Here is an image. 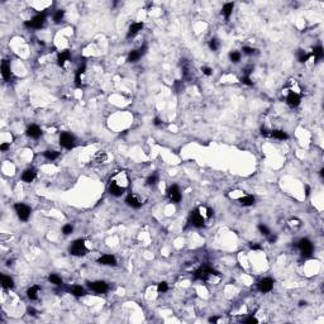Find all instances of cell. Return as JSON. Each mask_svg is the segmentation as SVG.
I'll use <instances>...</instances> for the list:
<instances>
[{
    "mask_svg": "<svg viewBox=\"0 0 324 324\" xmlns=\"http://www.w3.org/2000/svg\"><path fill=\"white\" fill-rule=\"evenodd\" d=\"M210 275H219V274L215 271V270L210 268L209 266H203V267H200L199 270L195 271L194 279H196V280H206Z\"/></svg>",
    "mask_w": 324,
    "mask_h": 324,
    "instance_id": "1",
    "label": "cell"
},
{
    "mask_svg": "<svg viewBox=\"0 0 324 324\" xmlns=\"http://www.w3.org/2000/svg\"><path fill=\"white\" fill-rule=\"evenodd\" d=\"M70 252L72 254H75V256H82V254H85L88 252L86 247H85V242L82 240L75 241L72 243V246H71V248H70Z\"/></svg>",
    "mask_w": 324,
    "mask_h": 324,
    "instance_id": "2",
    "label": "cell"
},
{
    "mask_svg": "<svg viewBox=\"0 0 324 324\" xmlns=\"http://www.w3.org/2000/svg\"><path fill=\"white\" fill-rule=\"evenodd\" d=\"M44 20H46V14L42 13V14H37L36 17H33L30 20L26 22L24 26L26 27H30V28H41L43 24H44Z\"/></svg>",
    "mask_w": 324,
    "mask_h": 324,
    "instance_id": "3",
    "label": "cell"
},
{
    "mask_svg": "<svg viewBox=\"0 0 324 324\" xmlns=\"http://www.w3.org/2000/svg\"><path fill=\"white\" fill-rule=\"evenodd\" d=\"M14 208H15V212H17L18 217H19L22 220H28L29 215H30V209H29V206H27V205H24V204H17Z\"/></svg>",
    "mask_w": 324,
    "mask_h": 324,
    "instance_id": "4",
    "label": "cell"
},
{
    "mask_svg": "<svg viewBox=\"0 0 324 324\" xmlns=\"http://www.w3.org/2000/svg\"><path fill=\"white\" fill-rule=\"evenodd\" d=\"M74 142H75V138L70 133H62L60 137V144L67 150H71L74 147Z\"/></svg>",
    "mask_w": 324,
    "mask_h": 324,
    "instance_id": "5",
    "label": "cell"
},
{
    "mask_svg": "<svg viewBox=\"0 0 324 324\" xmlns=\"http://www.w3.org/2000/svg\"><path fill=\"white\" fill-rule=\"evenodd\" d=\"M190 223L194 227L196 228H200V227H203L204 226V218L200 215L199 210H194V212H191V215H190Z\"/></svg>",
    "mask_w": 324,
    "mask_h": 324,
    "instance_id": "6",
    "label": "cell"
},
{
    "mask_svg": "<svg viewBox=\"0 0 324 324\" xmlns=\"http://www.w3.org/2000/svg\"><path fill=\"white\" fill-rule=\"evenodd\" d=\"M272 288H274V281H272V279H270V277L262 279L258 282V290L261 292H268V291L272 290Z\"/></svg>",
    "mask_w": 324,
    "mask_h": 324,
    "instance_id": "7",
    "label": "cell"
},
{
    "mask_svg": "<svg viewBox=\"0 0 324 324\" xmlns=\"http://www.w3.org/2000/svg\"><path fill=\"white\" fill-rule=\"evenodd\" d=\"M299 248L300 251H302L303 254H305V256H309V254L312 253L313 251V244L309 240H306V238H304V240H300L299 242Z\"/></svg>",
    "mask_w": 324,
    "mask_h": 324,
    "instance_id": "8",
    "label": "cell"
},
{
    "mask_svg": "<svg viewBox=\"0 0 324 324\" xmlns=\"http://www.w3.org/2000/svg\"><path fill=\"white\" fill-rule=\"evenodd\" d=\"M168 198L171 199V202H174V203H179L181 200V192H180V189L177 185H172V186L168 189Z\"/></svg>",
    "mask_w": 324,
    "mask_h": 324,
    "instance_id": "9",
    "label": "cell"
},
{
    "mask_svg": "<svg viewBox=\"0 0 324 324\" xmlns=\"http://www.w3.org/2000/svg\"><path fill=\"white\" fill-rule=\"evenodd\" d=\"M89 286L94 290V291H96V292H105V291H108V285L104 282V281H95V282H91V284H89Z\"/></svg>",
    "mask_w": 324,
    "mask_h": 324,
    "instance_id": "10",
    "label": "cell"
},
{
    "mask_svg": "<svg viewBox=\"0 0 324 324\" xmlns=\"http://www.w3.org/2000/svg\"><path fill=\"white\" fill-rule=\"evenodd\" d=\"M286 102L292 108H295L300 104V96L296 94V92H290V94L288 95V99H286Z\"/></svg>",
    "mask_w": 324,
    "mask_h": 324,
    "instance_id": "11",
    "label": "cell"
},
{
    "mask_svg": "<svg viewBox=\"0 0 324 324\" xmlns=\"http://www.w3.org/2000/svg\"><path fill=\"white\" fill-rule=\"evenodd\" d=\"M99 264L102 265H108V266H114L117 262H115V257L112 256V254H104L99 258Z\"/></svg>",
    "mask_w": 324,
    "mask_h": 324,
    "instance_id": "12",
    "label": "cell"
},
{
    "mask_svg": "<svg viewBox=\"0 0 324 324\" xmlns=\"http://www.w3.org/2000/svg\"><path fill=\"white\" fill-rule=\"evenodd\" d=\"M27 134L30 137V138H40L41 134H42V130L38 126H30L27 130Z\"/></svg>",
    "mask_w": 324,
    "mask_h": 324,
    "instance_id": "13",
    "label": "cell"
},
{
    "mask_svg": "<svg viewBox=\"0 0 324 324\" xmlns=\"http://www.w3.org/2000/svg\"><path fill=\"white\" fill-rule=\"evenodd\" d=\"M109 192L114 196H120L123 192H124V189H123L122 186H119V185H117L115 182H112L109 185Z\"/></svg>",
    "mask_w": 324,
    "mask_h": 324,
    "instance_id": "14",
    "label": "cell"
},
{
    "mask_svg": "<svg viewBox=\"0 0 324 324\" xmlns=\"http://www.w3.org/2000/svg\"><path fill=\"white\" fill-rule=\"evenodd\" d=\"M2 74H3V78L5 80L10 79L12 72H10V66H9V64H8V61H3V64H2Z\"/></svg>",
    "mask_w": 324,
    "mask_h": 324,
    "instance_id": "15",
    "label": "cell"
},
{
    "mask_svg": "<svg viewBox=\"0 0 324 324\" xmlns=\"http://www.w3.org/2000/svg\"><path fill=\"white\" fill-rule=\"evenodd\" d=\"M126 203H127L129 206L134 208V209H140V208H141V203L138 202L137 198L133 196V195H128L127 199H126Z\"/></svg>",
    "mask_w": 324,
    "mask_h": 324,
    "instance_id": "16",
    "label": "cell"
},
{
    "mask_svg": "<svg viewBox=\"0 0 324 324\" xmlns=\"http://www.w3.org/2000/svg\"><path fill=\"white\" fill-rule=\"evenodd\" d=\"M142 28H143V23H134V24H132V26L129 27L128 37H133V36H136Z\"/></svg>",
    "mask_w": 324,
    "mask_h": 324,
    "instance_id": "17",
    "label": "cell"
},
{
    "mask_svg": "<svg viewBox=\"0 0 324 324\" xmlns=\"http://www.w3.org/2000/svg\"><path fill=\"white\" fill-rule=\"evenodd\" d=\"M34 177H36V172L33 170H27V171H24L22 175L23 181H26V182H32L34 180Z\"/></svg>",
    "mask_w": 324,
    "mask_h": 324,
    "instance_id": "18",
    "label": "cell"
},
{
    "mask_svg": "<svg viewBox=\"0 0 324 324\" xmlns=\"http://www.w3.org/2000/svg\"><path fill=\"white\" fill-rule=\"evenodd\" d=\"M70 52L68 51H64V52H61L60 55H58V58H57V64H58V66H64L65 65V62L66 61L70 58Z\"/></svg>",
    "mask_w": 324,
    "mask_h": 324,
    "instance_id": "19",
    "label": "cell"
},
{
    "mask_svg": "<svg viewBox=\"0 0 324 324\" xmlns=\"http://www.w3.org/2000/svg\"><path fill=\"white\" fill-rule=\"evenodd\" d=\"M233 8H234V4H233V3H227L224 6H223L222 14L224 15L226 18H229V17H230V14H232V12H233Z\"/></svg>",
    "mask_w": 324,
    "mask_h": 324,
    "instance_id": "20",
    "label": "cell"
},
{
    "mask_svg": "<svg viewBox=\"0 0 324 324\" xmlns=\"http://www.w3.org/2000/svg\"><path fill=\"white\" fill-rule=\"evenodd\" d=\"M2 284H3V286L6 288V289H13L14 288V281H13L12 277H9V276L3 275L2 276Z\"/></svg>",
    "mask_w": 324,
    "mask_h": 324,
    "instance_id": "21",
    "label": "cell"
},
{
    "mask_svg": "<svg viewBox=\"0 0 324 324\" xmlns=\"http://www.w3.org/2000/svg\"><path fill=\"white\" fill-rule=\"evenodd\" d=\"M240 202H241V204H242L243 206H251V205L254 204V198H253L252 195H247V196H244V198H241V199H240Z\"/></svg>",
    "mask_w": 324,
    "mask_h": 324,
    "instance_id": "22",
    "label": "cell"
},
{
    "mask_svg": "<svg viewBox=\"0 0 324 324\" xmlns=\"http://www.w3.org/2000/svg\"><path fill=\"white\" fill-rule=\"evenodd\" d=\"M270 136L276 138V140H286L288 138V134L282 132V130H272L271 133H270Z\"/></svg>",
    "mask_w": 324,
    "mask_h": 324,
    "instance_id": "23",
    "label": "cell"
},
{
    "mask_svg": "<svg viewBox=\"0 0 324 324\" xmlns=\"http://www.w3.org/2000/svg\"><path fill=\"white\" fill-rule=\"evenodd\" d=\"M141 56L142 55L140 53V51H132L129 53V56H128V61H129V62H137Z\"/></svg>",
    "mask_w": 324,
    "mask_h": 324,
    "instance_id": "24",
    "label": "cell"
},
{
    "mask_svg": "<svg viewBox=\"0 0 324 324\" xmlns=\"http://www.w3.org/2000/svg\"><path fill=\"white\" fill-rule=\"evenodd\" d=\"M84 71H85V65H82L79 68V70H78V72H76V76H75L76 86H81V79H80V76H81V74H84Z\"/></svg>",
    "mask_w": 324,
    "mask_h": 324,
    "instance_id": "25",
    "label": "cell"
},
{
    "mask_svg": "<svg viewBox=\"0 0 324 324\" xmlns=\"http://www.w3.org/2000/svg\"><path fill=\"white\" fill-rule=\"evenodd\" d=\"M313 55L317 60H320L323 57V55H324V51H323V48L320 47V46H317V47L313 48Z\"/></svg>",
    "mask_w": 324,
    "mask_h": 324,
    "instance_id": "26",
    "label": "cell"
},
{
    "mask_svg": "<svg viewBox=\"0 0 324 324\" xmlns=\"http://www.w3.org/2000/svg\"><path fill=\"white\" fill-rule=\"evenodd\" d=\"M60 156V153L57 151H46L44 152V157L47 158V160H56L57 157Z\"/></svg>",
    "mask_w": 324,
    "mask_h": 324,
    "instance_id": "27",
    "label": "cell"
},
{
    "mask_svg": "<svg viewBox=\"0 0 324 324\" xmlns=\"http://www.w3.org/2000/svg\"><path fill=\"white\" fill-rule=\"evenodd\" d=\"M37 291H38V286H33L30 288L28 291H27V295L30 300H36L37 299Z\"/></svg>",
    "mask_w": 324,
    "mask_h": 324,
    "instance_id": "28",
    "label": "cell"
},
{
    "mask_svg": "<svg viewBox=\"0 0 324 324\" xmlns=\"http://www.w3.org/2000/svg\"><path fill=\"white\" fill-rule=\"evenodd\" d=\"M70 291L72 292L75 296H81V295L85 294V291H84V289L81 286H74L72 289H70Z\"/></svg>",
    "mask_w": 324,
    "mask_h": 324,
    "instance_id": "29",
    "label": "cell"
},
{
    "mask_svg": "<svg viewBox=\"0 0 324 324\" xmlns=\"http://www.w3.org/2000/svg\"><path fill=\"white\" fill-rule=\"evenodd\" d=\"M64 15H65V12L64 10H57L55 13V15H53V20H55V23H60L61 20H62Z\"/></svg>",
    "mask_w": 324,
    "mask_h": 324,
    "instance_id": "30",
    "label": "cell"
},
{
    "mask_svg": "<svg viewBox=\"0 0 324 324\" xmlns=\"http://www.w3.org/2000/svg\"><path fill=\"white\" fill-rule=\"evenodd\" d=\"M309 57H310V55H308V53H305L304 51H302V50L299 51V61H300L302 64L306 62V61L309 60Z\"/></svg>",
    "mask_w": 324,
    "mask_h": 324,
    "instance_id": "31",
    "label": "cell"
},
{
    "mask_svg": "<svg viewBox=\"0 0 324 324\" xmlns=\"http://www.w3.org/2000/svg\"><path fill=\"white\" fill-rule=\"evenodd\" d=\"M48 280L52 282V284H55V285H61L62 284V280H61V277L57 276V275H51L48 277Z\"/></svg>",
    "mask_w": 324,
    "mask_h": 324,
    "instance_id": "32",
    "label": "cell"
},
{
    "mask_svg": "<svg viewBox=\"0 0 324 324\" xmlns=\"http://www.w3.org/2000/svg\"><path fill=\"white\" fill-rule=\"evenodd\" d=\"M157 181H158V176L156 175V174H153V175H151L148 179H147V184L148 185H155V184H157Z\"/></svg>",
    "mask_w": 324,
    "mask_h": 324,
    "instance_id": "33",
    "label": "cell"
},
{
    "mask_svg": "<svg viewBox=\"0 0 324 324\" xmlns=\"http://www.w3.org/2000/svg\"><path fill=\"white\" fill-rule=\"evenodd\" d=\"M230 60L233 61V62H240V60H241V53H238V52H232L229 55Z\"/></svg>",
    "mask_w": 324,
    "mask_h": 324,
    "instance_id": "34",
    "label": "cell"
},
{
    "mask_svg": "<svg viewBox=\"0 0 324 324\" xmlns=\"http://www.w3.org/2000/svg\"><path fill=\"white\" fill-rule=\"evenodd\" d=\"M209 46H210V48L213 50V51H217L218 48H219V41L218 40H212L210 42H209Z\"/></svg>",
    "mask_w": 324,
    "mask_h": 324,
    "instance_id": "35",
    "label": "cell"
},
{
    "mask_svg": "<svg viewBox=\"0 0 324 324\" xmlns=\"http://www.w3.org/2000/svg\"><path fill=\"white\" fill-rule=\"evenodd\" d=\"M258 229H260V232H261L262 234H265V236H268V234H270V229H268L266 226H264V224H260V226H258Z\"/></svg>",
    "mask_w": 324,
    "mask_h": 324,
    "instance_id": "36",
    "label": "cell"
},
{
    "mask_svg": "<svg viewBox=\"0 0 324 324\" xmlns=\"http://www.w3.org/2000/svg\"><path fill=\"white\" fill-rule=\"evenodd\" d=\"M157 289H158L160 292H165V291H167L168 288H167V284L166 282H161V284H158V288Z\"/></svg>",
    "mask_w": 324,
    "mask_h": 324,
    "instance_id": "37",
    "label": "cell"
},
{
    "mask_svg": "<svg viewBox=\"0 0 324 324\" xmlns=\"http://www.w3.org/2000/svg\"><path fill=\"white\" fill-rule=\"evenodd\" d=\"M62 232H64V234H70L72 232V226H70V224L65 226L64 229H62Z\"/></svg>",
    "mask_w": 324,
    "mask_h": 324,
    "instance_id": "38",
    "label": "cell"
},
{
    "mask_svg": "<svg viewBox=\"0 0 324 324\" xmlns=\"http://www.w3.org/2000/svg\"><path fill=\"white\" fill-rule=\"evenodd\" d=\"M241 82H242V84H246V85H250V86H251V85H253V82L250 80L248 76H244V78H242V79H241Z\"/></svg>",
    "mask_w": 324,
    "mask_h": 324,
    "instance_id": "39",
    "label": "cell"
},
{
    "mask_svg": "<svg viewBox=\"0 0 324 324\" xmlns=\"http://www.w3.org/2000/svg\"><path fill=\"white\" fill-rule=\"evenodd\" d=\"M243 52L246 53V55H253L254 50L253 48H250V47H243Z\"/></svg>",
    "mask_w": 324,
    "mask_h": 324,
    "instance_id": "40",
    "label": "cell"
},
{
    "mask_svg": "<svg viewBox=\"0 0 324 324\" xmlns=\"http://www.w3.org/2000/svg\"><path fill=\"white\" fill-rule=\"evenodd\" d=\"M246 323H250V324H256V323H258V320H257L256 318L251 317V318H248V319H246Z\"/></svg>",
    "mask_w": 324,
    "mask_h": 324,
    "instance_id": "41",
    "label": "cell"
},
{
    "mask_svg": "<svg viewBox=\"0 0 324 324\" xmlns=\"http://www.w3.org/2000/svg\"><path fill=\"white\" fill-rule=\"evenodd\" d=\"M253 71V66H250V67H247V68H244V74H246V76H250V74Z\"/></svg>",
    "mask_w": 324,
    "mask_h": 324,
    "instance_id": "42",
    "label": "cell"
},
{
    "mask_svg": "<svg viewBox=\"0 0 324 324\" xmlns=\"http://www.w3.org/2000/svg\"><path fill=\"white\" fill-rule=\"evenodd\" d=\"M175 88H176L177 92H179V91L182 89V85H181V82H180V81H176V82H175Z\"/></svg>",
    "mask_w": 324,
    "mask_h": 324,
    "instance_id": "43",
    "label": "cell"
},
{
    "mask_svg": "<svg viewBox=\"0 0 324 324\" xmlns=\"http://www.w3.org/2000/svg\"><path fill=\"white\" fill-rule=\"evenodd\" d=\"M203 72H204L205 75L209 76V75H212V68H209V67H204V68H203Z\"/></svg>",
    "mask_w": 324,
    "mask_h": 324,
    "instance_id": "44",
    "label": "cell"
},
{
    "mask_svg": "<svg viewBox=\"0 0 324 324\" xmlns=\"http://www.w3.org/2000/svg\"><path fill=\"white\" fill-rule=\"evenodd\" d=\"M138 51H140V53H141V55L143 56L144 53H146V51H147V46H143V47H141V48L138 50Z\"/></svg>",
    "mask_w": 324,
    "mask_h": 324,
    "instance_id": "45",
    "label": "cell"
},
{
    "mask_svg": "<svg viewBox=\"0 0 324 324\" xmlns=\"http://www.w3.org/2000/svg\"><path fill=\"white\" fill-rule=\"evenodd\" d=\"M275 241H276V236H275V234H271V236H270V234H268V242H271V243H274Z\"/></svg>",
    "mask_w": 324,
    "mask_h": 324,
    "instance_id": "46",
    "label": "cell"
},
{
    "mask_svg": "<svg viewBox=\"0 0 324 324\" xmlns=\"http://www.w3.org/2000/svg\"><path fill=\"white\" fill-rule=\"evenodd\" d=\"M8 148H9V144H8V143H3L2 146H0V150H2V151H6Z\"/></svg>",
    "mask_w": 324,
    "mask_h": 324,
    "instance_id": "47",
    "label": "cell"
},
{
    "mask_svg": "<svg viewBox=\"0 0 324 324\" xmlns=\"http://www.w3.org/2000/svg\"><path fill=\"white\" fill-rule=\"evenodd\" d=\"M261 133H262V136H265V137H268V136H270L268 130H267V129H265V128H262V129H261Z\"/></svg>",
    "mask_w": 324,
    "mask_h": 324,
    "instance_id": "48",
    "label": "cell"
},
{
    "mask_svg": "<svg viewBox=\"0 0 324 324\" xmlns=\"http://www.w3.org/2000/svg\"><path fill=\"white\" fill-rule=\"evenodd\" d=\"M28 313H29V315H36V314H34L36 310L33 309V308H29V309H28Z\"/></svg>",
    "mask_w": 324,
    "mask_h": 324,
    "instance_id": "49",
    "label": "cell"
},
{
    "mask_svg": "<svg viewBox=\"0 0 324 324\" xmlns=\"http://www.w3.org/2000/svg\"><path fill=\"white\" fill-rule=\"evenodd\" d=\"M251 248H252V250H260V246H258V244H253V243H252V244H251Z\"/></svg>",
    "mask_w": 324,
    "mask_h": 324,
    "instance_id": "50",
    "label": "cell"
},
{
    "mask_svg": "<svg viewBox=\"0 0 324 324\" xmlns=\"http://www.w3.org/2000/svg\"><path fill=\"white\" fill-rule=\"evenodd\" d=\"M153 123H155V126H160L161 124V120L158 118H155V122H153Z\"/></svg>",
    "mask_w": 324,
    "mask_h": 324,
    "instance_id": "51",
    "label": "cell"
},
{
    "mask_svg": "<svg viewBox=\"0 0 324 324\" xmlns=\"http://www.w3.org/2000/svg\"><path fill=\"white\" fill-rule=\"evenodd\" d=\"M217 320H218V318H217V317H213V318H210V319H209V322H210V323H215Z\"/></svg>",
    "mask_w": 324,
    "mask_h": 324,
    "instance_id": "52",
    "label": "cell"
},
{
    "mask_svg": "<svg viewBox=\"0 0 324 324\" xmlns=\"http://www.w3.org/2000/svg\"><path fill=\"white\" fill-rule=\"evenodd\" d=\"M212 215H213V210H212V209H208V217L210 218Z\"/></svg>",
    "mask_w": 324,
    "mask_h": 324,
    "instance_id": "53",
    "label": "cell"
},
{
    "mask_svg": "<svg viewBox=\"0 0 324 324\" xmlns=\"http://www.w3.org/2000/svg\"><path fill=\"white\" fill-rule=\"evenodd\" d=\"M309 194H310V189L306 188V195H309Z\"/></svg>",
    "mask_w": 324,
    "mask_h": 324,
    "instance_id": "54",
    "label": "cell"
}]
</instances>
